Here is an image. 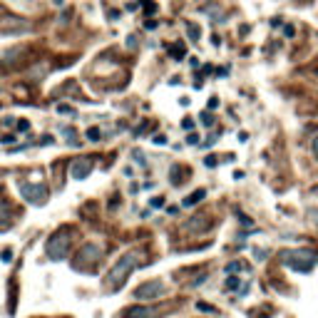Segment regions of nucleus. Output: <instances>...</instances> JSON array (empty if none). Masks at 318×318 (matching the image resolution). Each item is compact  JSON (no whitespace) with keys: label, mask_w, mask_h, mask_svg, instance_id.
<instances>
[{"label":"nucleus","mask_w":318,"mask_h":318,"mask_svg":"<svg viewBox=\"0 0 318 318\" xmlns=\"http://www.w3.org/2000/svg\"><path fill=\"white\" fill-rule=\"evenodd\" d=\"M67 249H70V231H67V229L57 231V234L50 238V241H48V256L55 259V261L65 259V256H67Z\"/></svg>","instance_id":"7ed1b4c3"},{"label":"nucleus","mask_w":318,"mask_h":318,"mask_svg":"<svg viewBox=\"0 0 318 318\" xmlns=\"http://www.w3.org/2000/svg\"><path fill=\"white\" fill-rule=\"evenodd\" d=\"M202 122H204L207 127H212V125H214V119H212V114H204V117H202Z\"/></svg>","instance_id":"4468645a"},{"label":"nucleus","mask_w":318,"mask_h":318,"mask_svg":"<svg viewBox=\"0 0 318 318\" xmlns=\"http://www.w3.org/2000/svg\"><path fill=\"white\" fill-rule=\"evenodd\" d=\"M169 53H172L174 57H184V53H186V50H184V45H172V48H169Z\"/></svg>","instance_id":"9b49d317"},{"label":"nucleus","mask_w":318,"mask_h":318,"mask_svg":"<svg viewBox=\"0 0 318 318\" xmlns=\"http://www.w3.org/2000/svg\"><path fill=\"white\" fill-rule=\"evenodd\" d=\"M0 219H5V221L10 224V219H8V214H5V204H3V202H0ZM0 229H5V224H3V221H0Z\"/></svg>","instance_id":"f8f14e48"},{"label":"nucleus","mask_w":318,"mask_h":318,"mask_svg":"<svg viewBox=\"0 0 318 318\" xmlns=\"http://www.w3.org/2000/svg\"><path fill=\"white\" fill-rule=\"evenodd\" d=\"M97 259H100V249H97V246H85L82 251L77 254L75 268H85V264H95Z\"/></svg>","instance_id":"423d86ee"},{"label":"nucleus","mask_w":318,"mask_h":318,"mask_svg":"<svg viewBox=\"0 0 318 318\" xmlns=\"http://www.w3.org/2000/svg\"><path fill=\"white\" fill-rule=\"evenodd\" d=\"M157 316H159L157 308H144V306H134L122 313V318H157Z\"/></svg>","instance_id":"0eeeda50"},{"label":"nucleus","mask_w":318,"mask_h":318,"mask_svg":"<svg viewBox=\"0 0 318 318\" xmlns=\"http://www.w3.org/2000/svg\"><path fill=\"white\" fill-rule=\"evenodd\" d=\"M313 152H316V157H318V137H316V142H313Z\"/></svg>","instance_id":"a211bd4d"},{"label":"nucleus","mask_w":318,"mask_h":318,"mask_svg":"<svg viewBox=\"0 0 318 318\" xmlns=\"http://www.w3.org/2000/svg\"><path fill=\"white\" fill-rule=\"evenodd\" d=\"M191 127H194V122H191V119L186 117V119H184V130H191Z\"/></svg>","instance_id":"f3484780"},{"label":"nucleus","mask_w":318,"mask_h":318,"mask_svg":"<svg viewBox=\"0 0 318 318\" xmlns=\"http://www.w3.org/2000/svg\"><path fill=\"white\" fill-rule=\"evenodd\" d=\"M164 291V286L159 284V281H149V284H142L137 291H134V298H142V301H147V298H159V293Z\"/></svg>","instance_id":"39448f33"},{"label":"nucleus","mask_w":318,"mask_h":318,"mask_svg":"<svg viewBox=\"0 0 318 318\" xmlns=\"http://www.w3.org/2000/svg\"><path fill=\"white\" fill-rule=\"evenodd\" d=\"M90 169H92V159H80V162H75L72 164V179H85L87 174H90Z\"/></svg>","instance_id":"6e6552de"},{"label":"nucleus","mask_w":318,"mask_h":318,"mask_svg":"<svg viewBox=\"0 0 318 318\" xmlns=\"http://www.w3.org/2000/svg\"><path fill=\"white\" fill-rule=\"evenodd\" d=\"M20 191H23V196L27 199V202H32V204H43L45 199H48V189L43 184H20Z\"/></svg>","instance_id":"20e7f679"},{"label":"nucleus","mask_w":318,"mask_h":318,"mask_svg":"<svg viewBox=\"0 0 318 318\" xmlns=\"http://www.w3.org/2000/svg\"><path fill=\"white\" fill-rule=\"evenodd\" d=\"M142 5H144L147 13H154V10H157V3H152V0H142Z\"/></svg>","instance_id":"ddd939ff"},{"label":"nucleus","mask_w":318,"mask_h":318,"mask_svg":"<svg viewBox=\"0 0 318 318\" xmlns=\"http://www.w3.org/2000/svg\"><path fill=\"white\" fill-rule=\"evenodd\" d=\"M313 75H318V62H316V65H313Z\"/></svg>","instance_id":"6ab92c4d"},{"label":"nucleus","mask_w":318,"mask_h":318,"mask_svg":"<svg viewBox=\"0 0 318 318\" xmlns=\"http://www.w3.org/2000/svg\"><path fill=\"white\" fill-rule=\"evenodd\" d=\"M154 144H167V137H162V134H157L154 139H152Z\"/></svg>","instance_id":"2eb2a0df"},{"label":"nucleus","mask_w":318,"mask_h":318,"mask_svg":"<svg viewBox=\"0 0 318 318\" xmlns=\"http://www.w3.org/2000/svg\"><path fill=\"white\" fill-rule=\"evenodd\" d=\"M204 194H207L204 189H199V191H194V194H191V196L186 199L184 204H186V207H191V204H196V202H202V199H204Z\"/></svg>","instance_id":"9d476101"},{"label":"nucleus","mask_w":318,"mask_h":318,"mask_svg":"<svg viewBox=\"0 0 318 318\" xmlns=\"http://www.w3.org/2000/svg\"><path fill=\"white\" fill-rule=\"evenodd\" d=\"M186 32H189V37L194 40V43H199V37H202V30H199L194 23H186Z\"/></svg>","instance_id":"1a4fd4ad"},{"label":"nucleus","mask_w":318,"mask_h":318,"mask_svg":"<svg viewBox=\"0 0 318 318\" xmlns=\"http://www.w3.org/2000/svg\"><path fill=\"white\" fill-rule=\"evenodd\" d=\"M139 264V254H127L125 259H119V264L109 271V276H107V286L114 291V289H119L125 281H127V273L134 268Z\"/></svg>","instance_id":"f257e3e1"},{"label":"nucleus","mask_w":318,"mask_h":318,"mask_svg":"<svg viewBox=\"0 0 318 318\" xmlns=\"http://www.w3.org/2000/svg\"><path fill=\"white\" fill-rule=\"evenodd\" d=\"M281 261L296 271H311L316 264V254L313 251H303V249H293V251H281Z\"/></svg>","instance_id":"f03ea898"},{"label":"nucleus","mask_w":318,"mask_h":318,"mask_svg":"<svg viewBox=\"0 0 318 318\" xmlns=\"http://www.w3.org/2000/svg\"><path fill=\"white\" fill-rule=\"evenodd\" d=\"M87 137H90V139H97V137H100V132H97V130H90V132H87Z\"/></svg>","instance_id":"dca6fc26"}]
</instances>
